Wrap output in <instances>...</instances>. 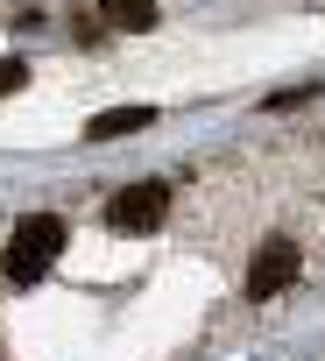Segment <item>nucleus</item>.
<instances>
[{
	"label": "nucleus",
	"mask_w": 325,
	"mask_h": 361,
	"mask_svg": "<svg viewBox=\"0 0 325 361\" xmlns=\"http://www.w3.org/2000/svg\"><path fill=\"white\" fill-rule=\"evenodd\" d=\"M290 276H297V241H262V255L248 262V298H276V290H290Z\"/></svg>",
	"instance_id": "3"
},
{
	"label": "nucleus",
	"mask_w": 325,
	"mask_h": 361,
	"mask_svg": "<svg viewBox=\"0 0 325 361\" xmlns=\"http://www.w3.org/2000/svg\"><path fill=\"white\" fill-rule=\"evenodd\" d=\"M162 213H170V192H162V185H127V192L106 206V220H113L120 234H155Z\"/></svg>",
	"instance_id": "2"
},
{
	"label": "nucleus",
	"mask_w": 325,
	"mask_h": 361,
	"mask_svg": "<svg viewBox=\"0 0 325 361\" xmlns=\"http://www.w3.org/2000/svg\"><path fill=\"white\" fill-rule=\"evenodd\" d=\"M148 121H155V106H113V114H99L85 135H92V142H113V135H134V128H148Z\"/></svg>",
	"instance_id": "4"
},
{
	"label": "nucleus",
	"mask_w": 325,
	"mask_h": 361,
	"mask_svg": "<svg viewBox=\"0 0 325 361\" xmlns=\"http://www.w3.org/2000/svg\"><path fill=\"white\" fill-rule=\"evenodd\" d=\"M22 85H29V64L8 57V64H0V92H22Z\"/></svg>",
	"instance_id": "6"
},
{
	"label": "nucleus",
	"mask_w": 325,
	"mask_h": 361,
	"mask_svg": "<svg viewBox=\"0 0 325 361\" xmlns=\"http://www.w3.org/2000/svg\"><path fill=\"white\" fill-rule=\"evenodd\" d=\"M64 255V220H50V213H29L15 234H8V255H0V262H8V276L15 283H43V269Z\"/></svg>",
	"instance_id": "1"
},
{
	"label": "nucleus",
	"mask_w": 325,
	"mask_h": 361,
	"mask_svg": "<svg viewBox=\"0 0 325 361\" xmlns=\"http://www.w3.org/2000/svg\"><path fill=\"white\" fill-rule=\"evenodd\" d=\"M99 8H106L113 29H148L155 22V0H99Z\"/></svg>",
	"instance_id": "5"
}]
</instances>
